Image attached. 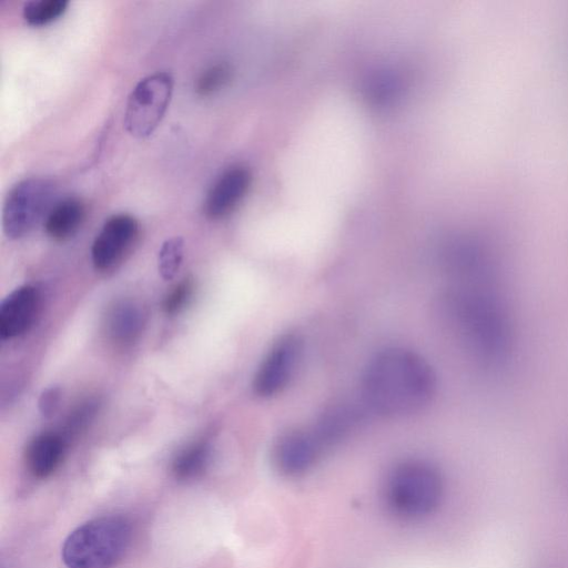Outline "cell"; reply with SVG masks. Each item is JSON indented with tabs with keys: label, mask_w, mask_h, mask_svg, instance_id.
Returning <instances> with one entry per match:
<instances>
[{
	"label": "cell",
	"mask_w": 568,
	"mask_h": 568,
	"mask_svg": "<svg viewBox=\"0 0 568 568\" xmlns=\"http://www.w3.org/2000/svg\"><path fill=\"white\" fill-rule=\"evenodd\" d=\"M68 440L61 433L45 432L37 435L27 446L26 464L32 476L45 478L61 464Z\"/></svg>",
	"instance_id": "8fae6325"
},
{
	"label": "cell",
	"mask_w": 568,
	"mask_h": 568,
	"mask_svg": "<svg viewBox=\"0 0 568 568\" xmlns=\"http://www.w3.org/2000/svg\"><path fill=\"white\" fill-rule=\"evenodd\" d=\"M132 526L126 517L112 515L91 519L64 540L62 560L68 568H112L128 550Z\"/></svg>",
	"instance_id": "7a4b0ae2"
},
{
	"label": "cell",
	"mask_w": 568,
	"mask_h": 568,
	"mask_svg": "<svg viewBox=\"0 0 568 568\" xmlns=\"http://www.w3.org/2000/svg\"><path fill=\"white\" fill-rule=\"evenodd\" d=\"M302 341L284 334L271 346L253 378L254 393L263 398L283 392L293 379L302 356Z\"/></svg>",
	"instance_id": "8992f818"
},
{
	"label": "cell",
	"mask_w": 568,
	"mask_h": 568,
	"mask_svg": "<svg viewBox=\"0 0 568 568\" xmlns=\"http://www.w3.org/2000/svg\"><path fill=\"white\" fill-rule=\"evenodd\" d=\"M184 255V241L180 236L168 239L158 255L159 273L164 280H172L178 274Z\"/></svg>",
	"instance_id": "2e32d148"
},
{
	"label": "cell",
	"mask_w": 568,
	"mask_h": 568,
	"mask_svg": "<svg viewBox=\"0 0 568 568\" xmlns=\"http://www.w3.org/2000/svg\"><path fill=\"white\" fill-rule=\"evenodd\" d=\"M55 195V185L43 178L18 182L2 206V229L10 239H21L44 219Z\"/></svg>",
	"instance_id": "277c9868"
},
{
	"label": "cell",
	"mask_w": 568,
	"mask_h": 568,
	"mask_svg": "<svg viewBox=\"0 0 568 568\" xmlns=\"http://www.w3.org/2000/svg\"><path fill=\"white\" fill-rule=\"evenodd\" d=\"M436 390V376L419 354L389 347L375 354L362 378L365 406L385 417H402L422 410Z\"/></svg>",
	"instance_id": "6da1fadb"
},
{
	"label": "cell",
	"mask_w": 568,
	"mask_h": 568,
	"mask_svg": "<svg viewBox=\"0 0 568 568\" xmlns=\"http://www.w3.org/2000/svg\"><path fill=\"white\" fill-rule=\"evenodd\" d=\"M439 471L423 460L397 464L383 486V500L387 510L404 520H415L433 514L443 498Z\"/></svg>",
	"instance_id": "3957f363"
},
{
	"label": "cell",
	"mask_w": 568,
	"mask_h": 568,
	"mask_svg": "<svg viewBox=\"0 0 568 568\" xmlns=\"http://www.w3.org/2000/svg\"><path fill=\"white\" fill-rule=\"evenodd\" d=\"M144 323L142 308L132 301L114 303L105 316L106 334L119 346L133 344L140 337Z\"/></svg>",
	"instance_id": "7c38bea8"
},
{
	"label": "cell",
	"mask_w": 568,
	"mask_h": 568,
	"mask_svg": "<svg viewBox=\"0 0 568 568\" xmlns=\"http://www.w3.org/2000/svg\"><path fill=\"white\" fill-rule=\"evenodd\" d=\"M68 6L67 0H33L24 4L22 16L28 24L42 27L63 16Z\"/></svg>",
	"instance_id": "9a60e30c"
},
{
	"label": "cell",
	"mask_w": 568,
	"mask_h": 568,
	"mask_svg": "<svg viewBox=\"0 0 568 568\" xmlns=\"http://www.w3.org/2000/svg\"><path fill=\"white\" fill-rule=\"evenodd\" d=\"M40 306V293L32 285H23L10 293L0 305V336L10 339L26 333Z\"/></svg>",
	"instance_id": "30bf717a"
},
{
	"label": "cell",
	"mask_w": 568,
	"mask_h": 568,
	"mask_svg": "<svg viewBox=\"0 0 568 568\" xmlns=\"http://www.w3.org/2000/svg\"><path fill=\"white\" fill-rule=\"evenodd\" d=\"M194 292V281L189 277L182 280L164 297L162 302L163 312L171 316L179 314L191 303Z\"/></svg>",
	"instance_id": "ac0fdd59"
},
{
	"label": "cell",
	"mask_w": 568,
	"mask_h": 568,
	"mask_svg": "<svg viewBox=\"0 0 568 568\" xmlns=\"http://www.w3.org/2000/svg\"><path fill=\"white\" fill-rule=\"evenodd\" d=\"M231 78V68L224 62L206 68L196 79L195 91L201 97H209L223 88Z\"/></svg>",
	"instance_id": "e0dca14e"
},
{
	"label": "cell",
	"mask_w": 568,
	"mask_h": 568,
	"mask_svg": "<svg viewBox=\"0 0 568 568\" xmlns=\"http://www.w3.org/2000/svg\"><path fill=\"white\" fill-rule=\"evenodd\" d=\"M212 446L200 439L180 450L174 457L171 471L178 480H191L201 476L210 465Z\"/></svg>",
	"instance_id": "5bb4252c"
},
{
	"label": "cell",
	"mask_w": 568,
	"mask_h": 568,
	"mask_svg": "<svg viewBox=\"0 0 568 568\" xmlns=\"http://www.w3.org/2000/svg\"><path fill=\"white\" fill-rule=\"evenodd\" d=\"M140 225L130 214L110 216L95 236L91 257L94 267L108 271L120 263L138 240Z\"/></svg>",
	"instance_id": "ba28073f"
},
{
	"label": "cell",
	"mask_w": 568,
	"mask_h": 568,
	"mask_svg": "<svg viewBox=\"0 0 568 568\" xmlns=\"http://www.w3.org/2000/svg\"><path fill=\"white\" fill-rule=\"evenodd\" d=\"M61 392L57 386L49 387L44 389L38 400V407L41 415L45 418L52 417L60 403Z\"/></svg>",
	"instance_id": "ffe728a7"
},
{
	"label": "cell",
	"mask_w": 568,
	"mask_h": 568,
	"mask_svg": "<svg viewBox=\"0 0 568 568\" xmlns=\"http://www.w3.org/2000/svg\"><path fill=\"white\" fill-rule=\"evenodd\" d=\"M174 81L165 71L141 79L129 95L125 130L135 138L150 135L162 121L173 93Z\"/></svg>",
	"instance_id": "5b68a950"
},
{
	"label": "cell",
	"mask_w": 568,
	"mask_h": 568,
	"mask_svg": "<svg viewBox=\"0 0 568 568\" xmlns=\"http://www.w3.org/2000/svg\"><path fill=\"white\" fill-rule=\"evenodd\" d=\"M99 410V402L95 399H88L80 403L69 415L61 433L68 440L70 437L77 435L94 418Z\"/></svg>",
	"instance_id": "d6986e66"
},
{
	"label": "cell",
	"mask_w": 568,
	"mask_h": 568,
	"mask_svg": "<svg viewBox=\"0 0 568 568\" xmlns=\"http://www.w3.org/2000/svg\"><path fill=\"white\" fill-rule=\"evenodd\" d=\"M85 219V205L77 197H67L52 205L43 227L49 237L64 241L73 236Z\"/></svg>",
	"instance_id": "4fadbf2b"
},
{
	"label": "cell",
	"mask_w": 568,
	"mask_h": 568,
	"mask_svg": "<svg viewBox=\"0 0 568 568\" xmlns=\"http://www.w3.org/2000/svg\"><path fill=\"white\" fill-rule=\"evenodd\" d=\"M251 184L250 171L241 165L229 168L209 190L203 211L211 220L227 216L246 194Z\"/></svg>",
	"instance_id": "9c48e42d"
},
{
	"label": "cell",
	"mask_w": 568,
	"mask_h": 568,
	"mask_svg": "<svg viewBox=\"0 0 568 568\" xmlns=\"http://www.w3.org/2000/svg\"><path fill=\"white\" fill-rule=\"evenodd\" d=\"M324 447L314 427L287 430L274 443L273 464L283 475L300 476L316 464Z\"/></svg>",
	"instance_id": "52a82bcc"
}]
</instances>
